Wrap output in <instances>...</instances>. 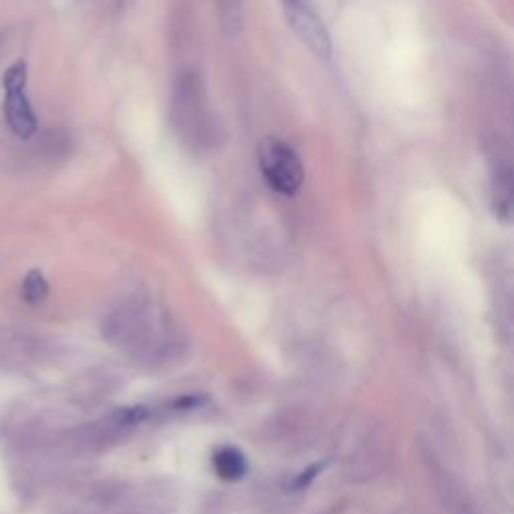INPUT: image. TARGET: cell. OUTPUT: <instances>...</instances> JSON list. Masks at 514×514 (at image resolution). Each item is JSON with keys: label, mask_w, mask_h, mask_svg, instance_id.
Here are the masks:
<instances>
[{"label": "cell", "mask_w": 514, "mask_h": 514, "mask_svg": "<svg viewBox=\"0 0 514 514\" xmlns=\"http://www.w3.org/2000/svg\"><path fill=\"white\" fill-rule=\"evenodd\" d=\"M103 334L113 346L151 368L175 364L185 352V340L169 314L143 296L117 306L105 318Z\"/></svg>", "instance_id": "6da1fadb"}, {"label": "cell", "mask_w": 514, "mask_h": 514, "mask_svg": "<svg viewBox=\"0 0 514 514\" xmlns=\"http://www.w3.org/2000/svg\"><path fill=\"white\" fill-rule=\"evenodd\" d=\"M171 123L179 141L193 153L213 151L221 141V127L213 115L203 79L183 71L171 91Z\"/></svg>", "instance_id": "7a4b0ae2"}, {"label": "cell", "mask_w": 514, "mask_h": 514, "mask_svg": "<svg viewBox=\"0 0 514 514\" xmlns=\"http://www.w3.org/2000/svg\"><path fill=\"white\" fill-rule=\"evenodd\" d=\"M215 7L223 33L237 35L243 27V0H215Z\"/></svg>", "instance_id": "9c48e42d"}, {"label": "cell", "mask_w": 514, "mask_h": 514, "mask_svg": "<svg viewBox=\"0 0 514 514\" xmlns=\"http://www.w3.org/2000/svg\"><path fill=\"white\" fill-rule=\"evenodd\" d=\"M27 81H29V73H27L25 61H17L15 65H11L3 77L5 119L11 131L21 139H29L39 131L37 113L31 105V99L27 97Z\"/></svg>", "instance_id": "277c9868"}, {"label": "cell", "mask_w": 514, "mask_h": 514, "mask_svg": "<svg viewBox=\"0 0 514 514\" xmlns=\"http://www.w3.org/2000/svg\"><path fill=\"white\" fill-rule=\"evenodd\" d=\"M257 157H260L262 177L272 191L294 197L302 189L306 169L292 145L280 139H266Z\"/></svg>", "instance_id": "3957f363"}, {"label": "cell", "mask_w": 514, "mask_h": 514, "mask_svg": "<svg viewBox=\"0 0 514 514\" xmlns=\"http://www.w3.org/2000/svg\"><path fill=\"white\" fill-rule=\"evenodd\" d=\"M284 13L298 39L320 59H332V37L312 0H284Z\"/></svg>", "instance_id": "5b68a950"}, {"label": "cell", "mask_w": 514, "mask_h": 514, "mask_svg": "<svg viewBox=\"0 0 514 514\" xmlns=\"http://www.w3.org/2000/svg\"><path fill=\"white\" fill-rule=\"evenodd\" d=\"M7 45H9V33L0 31V59H3V55L7 51Z\"/></svg>", "instance_id": "8fae6325"}, {"label": "cell", "mask_w": 514, "mask_h": 514, "mask_svg": "<svg viewBox=\"0 0 514 514\" xmlns=\"http://www.w3.org/2000/svg\"><path fill=\"white\" fill-rule=\"evenodd\" d=\"M490 203L492 211L498 219L508 221L512 213V173L506 161H498L492 167V181H490Z\"/></svg>", "instance_id": "52a82bcc"}, {"label": "cell", "mask_w": 514, "mask_h": 514, "mask_svg": "<svg viewBox=\"0 0 514 514\" xmlns=\"http://www.w3.org/2000/svg\"><path fill=\"white\" fill-rule=\"evenodd\" d=\"M424 458H426V468L430 472L432 484L436 486L438 500L442 502L446 512L448 514H476L468 496L462 492V488L454 480V476L448 474V470L440 464V460L434 454H430L426 448H424Z\"/></svg>", "instance_id": "8992f818"}, {"label": "cell", "mask_w": 514, "mask_h": 514, "mask_svg": "<svg viewBox=\"0 0 514 514\" xmlns=\"http://www.w3.org/2000/svg\"><path fill=\"white\" fill-rule=\"evenodd\" d=\"M49 296V282L39 270H31L23 282V298L31 306H39Z\"/></svg>", "instance_id": "30bf717a"}, {"label": "cell", "mask_w": 514, "mask_h": 514, "mask_svg": "<svg viewBox=\"0 0 514 514\" xmlns=\"http://www.w3.org/2000/svg\"><path fill=\"white\" fill-rule=\"evenodd\" d=\"M213 466H215L217 474L225 480H237L247 472V460H245L243 452H239L233 446L219 448L213 456Z\"/></svg>", "instance_id": "ba28073f"}]
</instances>
